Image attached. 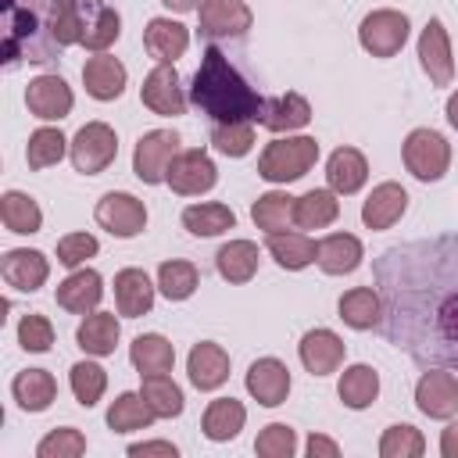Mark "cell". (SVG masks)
<instances>
[{"label": "cell", "instance_id": "obj_1", "mask_svg": "<svg viewBox=\"0 0 458 458\" xmlns=\"http://www.w3.org/2000/svg\"><path fill=\"white\" fill-rule=\"evenodd\" d=\"M379 276H394L390 268H379ZM404 279L411 286H419L408 276H394ZM422 290H429V301H390L394 304V340H404L411 347L415 358H437L447 365H458V283L454 286H429V279L422 283Z\"/></svg>", "mask_w": 458, "mask_h": 458}, {"label": "cell", "instance_id": "obj_2", "mask_svg": "<svg viewBox=\"0 0 458 458\" xmlns=\"http://www.w3.org/2000/svg\"><path fill=\"white\" fill-rule=\"evenodd\" d=\"M190 100L215 122H258L265 107V97H258L247 86V79L229 64V57L218 47L204 50L190 86Z\"/></svg>", "mask_w": 458, "mask_h": 458}, {"label": "cell", "instance_id": "obj_3", "mask_svg": "<svg viewBox=\"0 0 458 458\" xmlns=\"http://www.w3.org/2000/svg\"><path fill=\"white\" fill-rule=\"evenodd\" d=\"M315 157H318V143L311 136L272 140L258 157V175L268 182H293L315 165Z\"/></svg>", "mask_w": 458, "mask_h": 458}, {"label": "cell", "instance_id": "obj_4", "mask_svg": "<svg viewBox=\"0 0 458 458\" xmlns=\"http://www.w3.org/2000/svg\"><path fill=\"white\" fill-rule=\"evenodd\" d=\"M404 165L415 179L433 182L451 165V147L437 129H411L404 140Z\"/></svg>", "mask_w": 458, "mask_h": 458}, {"label": "cell", "instance_id": "obj_5", "mask_svg": "<svg viewBox=\"0 0 458 458\" xmlns=\"http://www.w3.org/2000/svg\"><path fill=\"white\" fill-rule=\"evenodd\" d=\"M118 154V136L104 122H86L72 140V165L86 175L104 172Z\"/></svg>", "mask_w": 458, "mask_h": 458}, {"label": "cell", "instance_id": "obj_6", "mask_svg": "<svg viewBox=\"0 0 458 458\" xmlns=\"http://www.w3.org/2000/svg\"><path fill=\"white\" fill-rule=\"evenodd\" d=\"M175 154H179V136L172 129H154V132L140 136V143L132 150V172H136V179L147 182V186L161 182L168 175V165H172Z\"/></svg>", "mask_w": 458, "mask_h": 458}, {"label": "cell", "instance_id": "obj_7", "mask_svg": "<svg viewBox=\"0 0 458 458\" xmlns=\"http://www.w3.org/2000/svg\"><path fill=\"white\" fill-rule=\"evenodd\" d=\"M358 39L372 57H394L408 39V18L394 7L372 11V14H365V21L358 29Z\"/></svg>", "mask_w": 458, "mask_h": 458}, {"label": "cell", "instance_id": "obj_8", "mask_svg": "<svg viewBox=\"0 0 458 458\" xmlns=\"http://www.w3.org/2000/svg\"><path fill=\"white\" fill-rule=\"evenodd\" d=\"M43 25H47V36L54 39V47H72V43H82V32H86V0H39L36 4Z\"/></svg>", "mask_w": 458, "mask_h": 458}, {"label": "cell", "instance_id": "obj_9", "mask_svg": "<svg viewBox=\"0 0 458 458\" xmlns=\"http://www.w3.org/2000/svg\"><path fill=\"white\" fill-rule=\"evenodd\" d=\"M218 172H215V161L204 154V150H179L168 165V175L165 182L179 193V197H197V193H208L215 186Z\"/></svg>", "mask_w": 458, "mask_h": 458}, {"label": "cell", "instance_id": "obj_10", "mask_svg": "<svg viewBox=\"0 0 458 458\" xmlns=\"http://www.w3.org/2000/svg\"><path fill=\"white\" fill-rule=\"evenodd\" d=\"M97 222L111 233V236H122V240H129V236H136V233H143V225H147V208H143V200H136L132 193H104L100 200H97Z\"/></svg>", "mask_w": 458, "mask_h": 458}, {"label": "cell", "instance_id": "obj_11", "mask_svg": "<svg viewBox=\"0 0 458 458\" xmlns=\"http://www.w3.org/2000/svg\"><path fill=\"white\" fill-rule=\"evenodd\" d=\"M415 404L429 419H451L458 411V376L447 369H429L415 383Z\"/></svg>", "mask_w": 458, "mask_h": 458}, {"label": "cell", "instance_id": "obj_12", "mask_svg": "<svg viewBox=\"0 0 458 458\" xmlns=\"http://www.w3.org/2000/svg\"><path fill=\"white\" fill-rule=\"evenodd\" d=\"M419 61H422V72L429 75L433 86H451L454 57H451V43H447V32H444L440 18L426 21V29L419 36Z\"/></svg>", "mask_w": 458, "mask_h": 458}, {"label": "cell", "instance_id": "obj_13", "mask_svg": "<svg viewBox=\"0 0 458 458\" xmlns=\"http://www.w3.org/2000/svg\"><path fill=\"white\" fill-rule=\"evenodd\" d=\"M140 100L154 111V114H182L186 111V97H182V86H179V72L172 64H157L147 79H143V89H140Z\"/></svg>", "mask_w": 458, "mask_h": 458}, {"label": "cell", "instance_id": "obj_14", "mask_svg": "<svg viewBox=\"0 0 458 458\" xmlns=\"http://www.w3.org/2000/svg\"><path fill=\"white\" fill-rule=\"evenodd\" d=\"M25 104L36 118L43 122H57L72 111V89L61 75H36L25 89Z\"/></svg>", "mask_w": 458, "mask_h": 458}, {"label": "cell", "instance_id": "obj_15", "mask_svg": "<svg viewBox=\"0 0 458 458\" xmlns=\"http://www.w3.org/2000/svg\"><path fill=\"white\" fill-rule=\"evenodd\" d=\"M247 390L258 404L265 408H276L286 401L290 394V369L279 361V358H258L250 369H247Z\"/></svg>", "mask_w": 458, "mask_h": 458}, {"label": "cell", "instance_id": "obj_16", "mask_svg": "<svg viewBox=\"0 0 458 458\" xmlns=\"http://www.w3.org/2000/svg\"><path fill=\"white\" fill-rule=\"evenodd\" d=\"M250 29V11L243 0H204L200 4V36H243Z\"/></svg>", "mask_w": 458, "mask_h": 458}, {"label": "cell", "instance_id": "obj_17", "mask_svg": "<svg viewBox=\"0 0 458 458\" xmlns=\"http://www.w3.org/2000/svg\"><path fill=\"white\" fill-rule=\"evenodd\" d=\"M186 372L197 390H218L229 379V354L218 344L200 340V344H193V351L186 358Z\"/></svg>", "mask_w": 458, "mask_h": 458}, {"label": "cell", "instance_id": "obj_18", "mask_svg": "<svg viewBox=\"0 0 458 458\" xmlns=\"http://www.w3.org/2000/svg\"><path fill=\"white\" fill-rule=\"evenodd\" d=\"M301 361L311 376H329L344 361V340L333 329H308L301 336Z\"/></svg>", "mask_w": 458, "mask_h": 458}, {"label": "cell", "instance_id": "obj_19", "mask_svg": "<svg viewBox=\"0 0 458 458\" xmlns=\"http://www.w3.org/2000/svg\"><path fill=\"white\" fill-rule=\"evenodd\" d=\"M143 47L157 64H172L175 57L186 54L190 32H186V25H179L172 18H150L143 29Z\"/></svg>", "mask_w": 458, "mask_h": 458}, {"label": "cell", "instance_id": "obj_20", "mask_svg": "<svg viewBox=\"0 0 458 458\" xmlns=\"http://www.w3.org/2000/svg\"><path fill=\"white\" fill-rule=\"evenodd\" d=\"M82 82L93 100H114L125 89V64L111 54H97L82 64Z\"/></svg>", "mask_w": 458, "mask_h": 458}, {"label": "cell", "instance_id": "obj_21", "mask_svg": "<svg viewBox=\"0 0 458 458\" xmlns=\"http://www.w3.org/2000/svg\"><path fill=\"white\" fill-rule=\"evenodd\" d=\"M404 208H408L404 186H401V182H379V186L369 193V200L361 204V222H365L369 229H390V225L404 215Z\"/></svg>", "mask_w": 458, "mask_h": 458}, {"label": "cell", "instance_id": "obj_22", "mask_svg": "<svg viewBox=\"0 0 458 458\" xmlns=\"http://www.w3.org/2000/svg\"><path fill=\"white\" fill-rule=\"evenodd\" d=\"M0 272H4V279H7L14 290L32 293V290H39V286L47 283L50 265H47V258H43L39 250H25V247H18V250H7V254H4Z\"/></svg>", "mask_w": 458, "mask_h": 458}, {"label": "cell", "instance_id": "obj_23", "mask_svg": "<svg viewBox=\"0 0 458 458\" xmlns=\"http://www.w3.org/2000/svg\"><path fill=\"white\" fill-rule=\"evenodd\" d=\"M326 179H329V190L333 193H358L369 179V161L361 150L354 147H336L329 154V165H326Z\"/></svg>", "mask_w": 458, "mask_h": 458}, {"label": "cell", "instance_id": "obj_24", "mask_svg": "<svg viewBox=\"0 0 458 458\" xmlns=\"http://www.w3.org/2000/svg\"><path fill=\"white\" fill-rule=\"evenodd\" d=\"M100 297H104V279H100V272H93V268H79V272H72V276L57 286V304H61L64 311H75V315L93 311V308L100 304Z\"/></svg>", "mask_w": 458, "mask_h": 458}, {"label": "cell", "instance_id": "obj_25", "mask_svg": "<svg viewBox=\"0 0 458 458\" xmlns=\"http://www.w3.org/2000/svg\"><path fill=\"white\" fill-rule=\"evenodd\" d=\"M114 304H118V315H129V318H140L150 311L154 283L147 279L143 268H122L114 276Z\"/></svg>", "mask_w": 458, "mask_h": 458}, {"label": "cell", "instance_id": "obj_26", "mask_svg": "<svg viewBox=\"0 0 458 458\" xmlns=\"http://www.w3.org/2000/svg\"><path fill=\"white\" fill-rule=\"evenodd\" d=\"M258 122L272 132H293V129H304L311 122V104L301 93H279V97L265 100Z\"/></svg>", "mask_w": 458, "mask_h": 458}, {"label": "cell", "instance_id": "obj_27", "mask_svg": "<svg viewBox=\"0 0 458 458\" xmlns=\"http://www.w3.org/2000/svg\"><path fill=\"white\" fill-rule=\"evenodd\" d=\"M315 261L322 272L329 276H344V272H354L361 265V240L351 236V233H333L326 240H318V250H315Z\"/></svg>", "mask_w": 458, "mask_h": 458}, {"label": "cell", "instance_id": "obj_28", "mask_svg": "<svg viewBox=\"0 0 458 458\" xmlns=\"http://www.w3.org/2000/svg\"><path fill=\"white\" fill-rule=\"evenodd\" d=\"M340 318L351 326V329H372L383 322V301L372 286H354L340 297Z\"/></svg>", "mask_w": 458, "mask_h": 458}, {"label": "cell", "instance_id": "obj_29", "mask_svg": "<svg viewBox=\"0 0 458 458\" xmlns=\"http://www.w3.org/2000/svg\"><path fill=\"white\" fill-rule=\"evenodd\" d=\"M11 390H14V401H18L25 411H43V408H50V401L57 397V379H54L47 369H25V372L14 376Z\"/></svg>", "mask_w": 458, "mask_h": 458}, {"label": "cell", "instance_id": "obj_30", "mask_svg": "<svg viewBox=\"0 0 458 458\" xmlns=\"http://www.w3.org/2000/svg\"><path fill=\"white\" fill-rule=\"evenodd\" d=\"M293 208H297V197H290V193H283V190H272V193H261V197L254 200L250 218H254V225L265 229V233H286L290 225H297V222H293Z\"/></svg>", "mask_w": 458, "mask_h": 458}, {"label": "cell", "instance_id": "obj_31", "mask_svg": "<svg viewBox=\"0 0 458 458\" xmlns=\"http://www.w3.org/2000/svg\"><path fill=\"white\" fill-rule=\"evenodd\" d=\"M215 265H218V276L229 279V283H247L254 279L258 272V247L250 240H229L218 247L215 254Z\"/></svg>", "mask_w": 458, "mask_h": 458}, {"label": "cell", "instance_id": "obj_32", "mask_svg": "<svg viewBox=\"0 0 458 458\" xmlns=\"http://www.w3.org/2000/svg\"><path fill=\"white\" fill-rule=\"evenodd\" d=\"M118 318L111 315V311H93V315H86L82 318V326H79V347L86 351V354H97V358H104V354H114V344H118Z\"/></svg>", "mask_w": 458, "mask_h": 458}, {"label": "cell", "instance_id": "obj_33", "mask_svg": "<svg viewBox=\"0 0 458 458\" xmlns=\"http://www.w3.org/2000/svg\"><path fill=\"white\" fill-rule=\"evenodd\" d=\"M315 250H318V243L308 240L304 233H290V229L286 233H268V254L276 258L279 268L297 272V268L315 261Z\"/></svg>", "mask_w": 458, "mask_h": 458}, {"label": "cell", "instance_id": "obj_34", "mask_svg": "<svg viewBox=\"0 0 458 458\" xmlns=\"http://www.w3.org/2000/svg\"><path fill=\"white\" fill-rule=\"evenodd\" d=\"M243 422H247L243 404H240L236 397H218V401L208 404L200 426H204V437H208V440H233V437L243 429Z\"/></svg>", "mask_w": 458, "mask_h": 458}, {"label": "cell", "instance_id": "obj_35", "mask_svg": "<svg viewBox=\"0 0 458 458\" xmlns=\"http://www.w3.org/2000/svg\"><path fill=\"white\" fill-rule=\"evenodd\" d=\"M340 215V200L333 190H308L304 197H297L293 208V222L301 229H326L329 222H336Z\"/></svg>", "mask_w": 458, "mask_h": 458}, {"label": "cell", "instance_id": "obj_36", "mask_svg": "<svg viewBox=\"0 0 458 458\" xmlns=\"http://www.w3.org/2000/svg\"><path fill=\"white\" fill-rule=\"evenodd\" d=\"M129 358H132V365L140 369V376H154V372H168V369H172L175 347H172L165 336H157V333H143V336L132 340Z\"/></svg>", "mask_w": 458, "mask_h": 458}, {"label": "cell", "instance_id": "obj_37", "mask_svg": "<svg viewBox=\"0 0 458 458\" xmlns=\"http://www.w3.org/2000/svg\"><path fill=\"white\" fill-rule=\"evenodd\" d=\"M154 408L147 404L143 394H118L114 404L107 408V426L114 433H132V429H147L154 422Z\"/></svg>", "mask_w": 458, "mask_h": 458}, {"label": "cell", "instance_id": "obj_38", "mask_svg": "<svg viewBox=\"0 0 458 458\" xmlns=\"http://www.w3.org/2000/svg\"><path fill=\"white\" fill-rule=\"evenodd\" d=\"M0 218L11 233H39V225H43L39 204L21 190H7L0 197Z\"/></svg>", "mask_w": 458, "mask_h": 458}, {"label": "cell", "instance_id": "obj_39", "mask_svg": "<svg viewBox=\"0 0 458 458\" xmlns=\"http://www.w3.org/2000/svg\"><path fill=\"white\" fill-rule=\"evenodd\" d=\"M336 394H340V401H344L347 408H369V404L376 401V394H379V376H376V369H372V365H351V369H344Z\"/></svg>", "mask_w": 458, "mask_h": 458}, {"label": "cell", "instance_id": "obj_40", "mask_svg": "<svg viewBox=\"0 0 458 458\" xmlns=\"http://www.w3.org/2000/svg\"><path fill=\"white\" fill-rule=\"evenodd\" d=\"M182 225H186L193 236H218V233H225V229L236 225V215H233L225 204L208 200V204H190V208L182 211Z\"/></svg>", "mask_w": 458, "mask_h": 458}, {"label": "cell", "instance_id": "obj_41", "mask_svg": "<svg viewBox=\"0 0 458 458\" xmlns=\"http://www.w3.org/2000/svg\"><path fill=\"white\" fill-rule=\"evenodd\" d=\"M147 404L154 408L157 419H175L182 411V390L179 383L168 376V372H154V376H143V390Z\"/></svg>", "mask_w": 458, "mask_h": 458}, {"label": "cell", "instance_id": "obj_42", "mask_svg": "<svg viewBox=\"0 0 458 458\" xmlns=\"http://www.w3.org/2000/svg\"><path fill=\"white\" fill-rule=\"evenodd\" d=\"M118 32H122V18H118V11H114V7H107V4H97V7H93V14H89V21H86L82 47H86V50L104 54V50L118 39Z\"/></svg>", "mask_w": 458, "mask_h": 458}, {"label": "cell", "instance_id": "obj_43", "mask_svg": "<svg viewBox=\"0 0 458 458\" xmlns=\"http://www.w3.org/2000/svg\"><path fill=\"white\" fill-rule=\"evenodd\" d=\"M157 290H161L168 301H186V297L197 290V268H193L190 261H179V258L165 261V265L157 268Z\"/></svg>", "mask_w": 458, "mask_h": 458}, {"label": "cell", "instance_id": "obj_44", "mask_svg": "<svg viewBox=\"0 0 458 458\" xmlns=\"http://www.w3.org/2000/svg\"><path fill=\"white\" fill-rule=\"evenodd\" d=\"M64 150H68V140L61 136V129H36L29 136L25 157H29V168H50L64 157Z\"/></svg>", "mask_w": 458, "mask_h": 458}, {"label": "cell", "instance_id": "obj_45", "mask_svg": "<svg viewBox=\"0 0 458 458\" xmlns=\"http://www.w3.org/2000/svg\"><path fill=\"white\" fill-rule=\"evenodd\" d=\"M104 386H107V372H104L97 361H79V365H72V394H75V401H79L82 408H93V404L100 401Z\"/></svg>", "mask_w": 458, "mask_h": 458}, {"label": "cell", "instance_id": "obj_46", "mask_svg": "<svg viewBox=\"0 0 458 458\" xmlns=\"http://www.w3.org/2000/svg\"><path fill=\"white\" fill-rule=\"evenodd\" d=\"M211 143L225 157H243L254 147V129H250V122H215Z\"/></svg>", "mask_w": 458, "mask_h": 458}, {"label": "cell", "instance_id": "obj_47", "mask_svg": "<svg viewBox=\"0 0 458 458\" xmlns=\"http://www.w3.org/2000/svg\"><path fill=\"white\" fill-rule=\"evenodd\" d=\"M422 451H426V440H422V433H419L415 426H408V422L390 426V429L383 433V440H379V454H383V458H419Z\"/></svg>", "mask_w": 458, "mask_h": 458}, {"label": "cell", "instance_id": "obj_48", "mask_svg": "<svg viewBox=\"0 0 458 458\" xmlns=\"http://www.w3.org/2000/svg\"><path fill=\"white\" fill-rule=\"evenodd\" d=\"M82 451H86V437L79 429H72V426H61L54 433H47L39 440V447H36L39 458H79Z\"/></svg>", "mask_w": 458, "mask_h": 458}, {"label": "cell", "instance_id": "obj_49", "mask_svg": "<svg viewBox=\"0 0 458 458\" xmlns=\"http://www.w3.org/2000/svg\"><path fill=\"white\" fill-rule=\"evenodd\" d=\"M254 451H258L261 458H290V454L297 451V437H293V429H290L286 422H272V426H265V429L258 433Z\"/></svg>", "mask_w": 458, "mask_h": 458}, {"label": "cell", "instance_id": "obj_50", "mask_svg": "<svg viewBox=\"0 0 458 458\" xmlns=\"http://www.w3.org/2000/svg\"><path fill=\"white\" fill-rule=\"evenodd\" d=\"M18 344H21L25 351H32V354L50 351V344H54V326H50V318H43V315H25V318L18 322Z\"/></svg>", "mask_w": 458, "mask_h": 458}, {"label": "cell", "instance_id": "obj_51", "mask_svg": "<svg viewBox=\"0 0 458 458\" xmlns=\"http://www.w3.org/2000/svg\"><path fill=\"white\" fill-rule=\"evenodd\" d=\"M93 254H97V236H89V233H68L57 240V261L64 268H79Z\"/></svg>", "mask_w": 458, "mask_h": 458}, {"label": "cell", "instance_id": "obj_52", "mask_svg": "<svg viewBox=\"0 0 458 458\" xmlns=\"http://www.w3.org/2000/svg\"><path fill=\"white\" fill-rule=\"evenodd\" d=\"M308 454H311V458H336V454H340V447H336L329 437L311 433V437H308Z\"/></svg>", "mask_w": 458, "mask_h": 458}, {"label": "cell", "instance_id": "obj_53", "mask_svg": "<svg viewBox=\"0 0 458 458\" xmlns=\"http://www.w3.org/2000/svg\"><path fill=\"white\" fill-rule=\"evenodd\" d=\"M129 454H132V458H143V454H168V458H175V444H168V440H150V444H132V447H129Z\"/></svg>", "mask_w": 458, "mask_h": 458}, {"label": "cell", "instance_id": "obj_54", "mask_svg": "<svg viewBox=\"0 0 458 458\" xmlns=\"http://www.w3.org/2000/svg\"><path fill=\"white\" fill-rule=\"evenodd\" d=\"M440 451H444V458H458V426H447V429H444Z\"/></svg>", "mask_w": 458, "mask_h": 458}, {"label": "cell", "instance_id": "obj_55", "mask_svg": "<svg viewBox=\"0 0 458 458\" xmlns=\"http://www.w3.org/2000/svg\"><path fill=\"white\" fill-rule=\"evenodd\" d=\"M165 7H172V11H179V14H186V11H197L204 0H161Z\"/></svg>", "mask_w": 458, "mask_h": 458}, {"label": "cell", "instance_id": "obj_56", "mask_svg": "<svg viewBox=\"0 0 458 458\" xmlns=\"http://www.w3.org/2000/svg\"><path fill=\"white\" fill-rule=\"evenodd\" d=\"M447 122L458 129V89L451 93V100H447Z\"/></svg>", "mask_w": 458, "mask_h": 458}]
</instances>
